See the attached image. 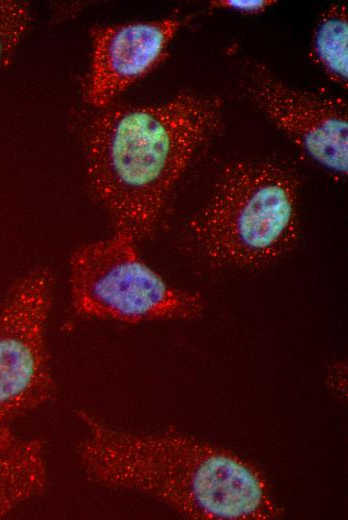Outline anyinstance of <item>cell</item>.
<instances>
[{
    "mask_svg": "<svg viewBox=\"0 0 348 520\" xmlns=\"http://www.w3.org/2000/svg\"><path fill=\"white\" fill-rule=\"evenodd\" d=\"M76 453L88 480L155 498L190 519L265 520L280 508L259 470L227 449L176 430L133 433L86 410Z\"/></svg>",
    "mask_w": 348,
    "mask_h": 520,
    "instance_id": "obj_1",
    "label": "cell"
},
{
    "mask_svg": "<svg viewBox=\"0 0 348 520\" xmlns=\"http://www.w3.org/2000/svg\"><path fill=\"white\" fill-rule=\"evenodd\" d=\"M221 121V99L191 93L102 109L89 127L86 164L114 232L138 242L154 231L176 182Z\"/></svg>",
    "mask_w": 348,
    "mask_h": 520,
    "instance_id": "obj_2",
    "label": "cell"
},
{
    "mask_svg": "<svg viewBox=\"0 0 348 520\" xmlns=\"http://www.w3.org/2000/svg\"><path fill=\"white\" fill-rule=\"evenodd\" d=\"M189 229L215 264L266 266L296 243L298 180L273 161H233L222 170Z\"/></svg>",
    "mask_w": 348,
    "mask_h": 520,
    "instance_id": "obj_3",
    "label": "cell"
},
{
    "mask_svg": "<svg viewBox=\"0 0 348 520\" xmlns=\"http://www.w3.org/2000/svg\"><path fill=\"white\" fill-rule=\"evenodd\" d=\"M136 244L130 235L113 232L72 253L69 285L74 312L128 324L199 318L206 305L202 295L167 283L142 260Z\"/></svg>",
    "mask_w": 348,
    "mask_h": 520,
    "instance_id": "obj_4",
    "label": "cell"
},
{
    "mask_svg": "<svg viewBox=\"0 0 348 520\" xmlns=\"http://www.w3.org/2000/svg\"><path fill=\"white\" fill-rule=\"evenodd\" d=\"M52 284L48 268H34L11 287L0 308V426L54 396L46 343Z\"/></svg>",
    "mask_w": 348,
    "mask_h": 520,
    "instance_id": "obj_5",
    "label": "cell"
},
{
    "mask_svg": "<svg viewBox=\"0 0 348 520\" xmlns=\"http://www.w3.org/2000/svg\"><path fill=\"white\" fill-rule=\"evenodd\" d=\"M250 98L299 149L338 175L348 170V114L346 103L290 87L264 65L249 72Z\"/></svg>",
    "mask_w": 348,
    "mask_h": 520,
    "instance_id": "obj_6",
    "label": "cell"
},
{
    "mask_svg": "<svg viewBox=\"0 0 348 520\" xmlns=\"http://www.w3.org/2000/svg\"><path fill=\"white\" fill-rule=\"evenodd\" d=\"M181 22L176 17L92 29V61L86 101L104 109L166 57Z\"/></svg>",
    "mask_w": 348,
    "mask_h": 520,
    "instance_id": "obj_7",
    "label": "cell"
},
{
    "mask_svg": "<svg viewBox=\"0 0 348 520\" xmlns=\"http://www.w3.org/2000/svg\"><path fill=\"white\" fill-rule=\"evenodd\" d=\"M43 442L0 426V518L42 495L47 485Z\"/></svg>",
    "mask_w": 348,
    "mask_h": 520,
    "instance_id": "obj_8",
    "label": "cell"
},
{
    "mask_svg": "<svg viewBox=\"0 0 348 520\" xmlns=\"http://www.w3.org/2000/svg\"><path fill=\"white\" fill-rule=\"evenodd\" d=\"M312 57L336 84L347 86L348 17L344 4H334L324 11L314 30Z\"/></svg>",
    "mask_w": 348,
    "mask_h": 520,
    "instance_id": "obj_9",
    "label": "cell"
},
{
    "mask_svg": "<svg viewBox=\"0 0 348 520\" xmlns=\"http://www.w3.org/2000/svg\"><path fill=\"white\" fill-rule=\"evenodd\" d=\"M31 21L28 3L0 0V69L7 66Z\"/></svg>",
    "mask_w": 348,
    "mask_h": 520,
    "instance_id": "obj_10",
    "label": "cell"
},
{
    "mask_svg": "<svg viewBox=\"0 0 348 520\" xmlns=\"http://www.w3.org/2000/svg\"><path fill=\"white\" fill-rule=\"evenodd\" d=\"M274 3L276 1L272 0H215L210 2V7L254 15L264 12Z\"/></svg>",
    "mask_w": 348,
    "mask_h": 520,
    "instance_id": "obj_11",
    "label": "cell"
}]
</instances>
